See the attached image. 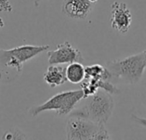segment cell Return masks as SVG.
<instances>
[{
  "mask_svg": "<svg viewBox=\"0 0 146 140\" xmlns=\"http://www.w3.org/2000/svg\"><path fill=\"white\" fill-rule=\"evenodd\" d=\"M86 103L80 109H74L69 116L90 120L100 125H105L113 115L115 103L112 95L99 89L93 95L86 98Z\"/></svg>",
  "mask_w": 146,
  "mask_h": 140,
  "instance_id": "obj_1",
  "label": "cell"
},
{
  "mask_svg": "<svg viewBox=\"0 0 146 140\" xmlns=\"http://www.w3.org/2000/svg\"><path fill=\"white\" fill-rule=\"evenodd\" d=\"M106 68L111 73L112 80L116 79L127 85L137 84L141 80L145 69L143 52L108 62Z\"/></svg>",
  "mask_w": 146,
  "mask_h": 140,
  "instance_id": "obj_2",
  "label": "cell"
},
{
  "mask_svg": "<svg viewBox=\"0 0 146 140\" xmlns=\"http://www.w3.org/2000/svg\"><path fill=\"white\" fill-rule=\"evenodd\" d=\"M84 92L81 90L66 91L52 96L44 104L32 107L29 113L32 116H37L42 112L53 110L59 115H69L75 108V105L84 99Z\"/></svg>",
  "mask_w": 146,
  "mask_h": 140,
  "instance_id": "obj_3",
  "label": "cell"
},
{
  "mask_svg": "<svg viewBox=\"0 0 146 140\" xmlns=\"http://www.w3.org/2000/svg\"><path fill=\"white\" fill-rule=\"evenodd\" d=\"M66 134L67 139L105 140L111 139L104 125L95 123L87 119L72 116L67 121Z\"/></svg>",
  "mask_w": 146,
  "mask_h": 140,
  "instance_id": "obj_4",
  "label": "cell"
},
{
  "mask_svg": "<svg viewBox=\"0 0 146 140\" xmlns=\"http://www.w3.org/2000/svg\"><path fill=\"white\" fill-rule=\"evenodd\" d=\"M50 45L24 44L9 50L0 49V65L15 68L18 73L22 71L24 62L31 60L43 51L47 50Z\"/></svg>",
  "mask_w": 146,
  "mask_h": 140,
  "instance_id": "obj_5",
  "label": "cell"
},
{
  "mask_svg": "<svg viewBox=\"0 0 146 140\" xmlns=\"http://www.w3.org/2000/svg\"><path fill=\"white\" fill-rule=\"evenodd\" d=\"M48 62L50 65L53 64H69L71 62H84V58L79 49L72 46V44L66 41L57 45L54 50L47 52Z\"/></svg>",
  "mask_w": 146,
  "mask_h": 140,
  "instance_id": "obj_6",
  "label": "cell"
},
{
  "mask_svg": "<svg viewBox=\"0 0 146 140\" xmlns=\"http://www.w3.org/2000/svg\"><path fill=\"white\" fill-rule=\"evenodd\" d=\"M133 16L127 3L114 2L111 4L110 23L113 29L121 33H127L131 27Z\"/></svg>",
  "mask_w": 146,
  "mask_h": 140,
  "instance_id": "obj_7",
  "label": "cell"
},
{
  "mask_svg": "<svg viewBox=\"0 0 146 140\" xmlns=\"http://www.w3.org/2000/svg\"><path fill=\"white\" fill-rule=\"evenodd\" d=\"M95 3L89 0H63L62 11L73 19H86L94 8Z\"/></svg>",
  "mask_w": 146,
  "mask_h": 140,
  "instance_id": "obj_8",
  "label": "cell"
},
{
  "mask_svg": "<svg viewBox=\"0 0 146 140\" xmlns=\"http://www.w3.org/2000/svg\"><path fill=\"white\" fill-rule=\"evenodd\" d=\"M44 80L51 88L63 85L68 80L66 77V68L60 64L50 65L44 74Z\"/></svg>",
  "mask_w": 146,
  "mask_h": 140,
  "instance_id": "obj_9",
  "label": "cell"
},
{
  "mask_svg": "<svg viewBox=\"0 0 146 140\" xmlns=\"http://www.w3.org/2000/svg\"><path fill=\"white\" fill-rule=\"evenodd\" d=\"M66 77L72 84H80L86 77V67L81 62H71L66 68Z\"/></svg>",
  "mask_w": 146,
  "mask_h": 140,
  "instance_id": "obj_10",
  "label": "cell"
},
{
  "mask_svg": "<svg viewBox=\"0 0 146 140\" xmlns=\"http://www.w3.org/2000/svg\"><path fill=\"white\" fill-rule=\"evenodd\" d=\"M2 139H27V136L21 130H19L17 128H13V129H9L4 133L2 137Z\"/></svg>",
  "mask_w": 146,
  "mask_h": 140,
  "instance_id": "obj_11",
  "label": "cell"
},
{
  "mask_svg": "<svg viewBox=\"0 0 146 140\" xmlns=\"http://www.w3.org/2000/svg\"><path fill=\"white\" fill-rule=\"evenodd\" d=\"M13 7L9 0H0V12H11Z\"/></svg>",
  "mask_w": 146,
  "mask_h": 140,
  "instance_id": "obj_12",
  "label": "cell"
},
{
  "mask_svg": "<svg viewBox=\"0 0 146 140\" xmlns=\"http://www.w3.org/2000/svg\"><path fill=\"white\" fill-rule=\"evenodd\" d=\"M143 52V56H144V62H145V68H146V50H145L144 51H142Z\"/></svg>",
  "mask_w": 146,
  "mask_h": 140,
  "instance_id": "obj_13",
  "label": "cell"
},
{
  "mask_svg": "<svg viewBox=\"0 0 146 140\" xmlns=\"http://www.w3.org/2000/svg\"><path fill=\"white\" fill-rule=\"evenodd\" d=\"M3 26H4V22H3V20L0 17V29L2 28V27H3Z\"/></svg>",
  "mask_w": 146,
  "mask_h": 140,
  "instance_id": "obj_14",
  "label": "cell"
},
{
  "mask_svg": "<svg viewBox=\"0 0 146 140\" xmlns=\"http://www.w3.org/2000/svg\"><path fill=\"white\" fill-rule=\"evenodd\" d=\"M41 0H35V3H36V5H38V3L40 2Z\"/></svg>",
  "mask_w": 146,
  "mask_h": 140,
  "instance_id": "obj_15",
  "label": "cell"
},
{
  "mask_svg": "<svg viewBox=\"0 0 146 140\" xmlns=\"http://www.w3.org/2000/svg\"><path fill=\"white\" fill-rule=\"evenodd\" d=\"M89 1H91V2H92V3H96L98 0H89Z\"/></svg>",
  "mask_w": 146,
  "mask_h": 140,
  "instance_id": "obj_16",
  "label": "cell"
},
{
  "mask_svg": "<svg viewBox=\"0 0 146 140\" xmlns=\"http://www.w3.org/2000/svg\"><path fill=\"white\" fill-rule=\"evenodd\" d=\"M1 80H2V74L0 73V81H1Z\"/></svg>",
  "mask_w": 146,
  "mask_h": 140,
  "instance_id": "obj_17",
  "label": "cell"
}]
</instances>
